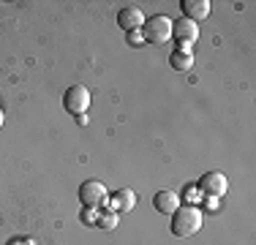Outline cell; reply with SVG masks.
Here are the masks:
<instances>
[{
	"label": "cell",
	"instance_id": "8992f818",
	"mask_svg": "<svg viewBox=\"0 0 256 245\" xmlns=\"http://www.w3.org/2000/svg\"><path fill=\"white\" fill-rule=\"evenodd\" d=\"M134 204H136V194H134L131 188H120V191H114L112 196H106L101 207L114 210V212H131Z\"/></svg>",
	"mask_w": 256,
	"mask_h": 245
},
{
	"label": "cell",
	"instance_id": "8fae6325",
	"mask_svg": "<svg viewBox=\"0 0 256 245\" xmlns=\"http://www.w3.org/2000/svg\"><path fill=\"white\" fill-rule=\"evenodd\" d=\"M169 66H172L174 71H191L194 68V54H186V52H172L169 54Z\"/></svg>",
	"mask_w": 256,
	"mask_h": 245
},
{
	"label": "cell",
	"instance_id": "ba28073f",
	"mask_svg": "<svg viewBox=\"0 0 256 245\" xmlns=\"http://www.w3.org/2000/svg\"><path fill=\"white\" fill-rule=\"evenodd\" d=\"M142 24H144V14L136 8V6H126V8L118 11V28H123L126 33L142 30Z\"/></svg>",
	"mask_w": 256,
	"mask_h": 245
},
{
	"label": "cell",
	"instance_id": "4fadbf2b",
	"mask_svg": "<svg viewBox=\"0 0 256 245\" xmlns=\"http://www.w3.org/2000/svg\"><path fill=\"white\" fill-rule=\"evenodd\" d=\"M79 220H82L84 226H96V220H98V207H82Z\"/></svg>",
	"mask_w": 256,
	"mask_h": 245
},
{
	"label": "cell",
	"instance_id": "30bf717a",
	"mask_svg": "<svg viewBox=\"0 0 256 245\" xmlns=\"http://www.w3.org/2000/svg\"><path fill=\"white\" fill-rule=\"evenodd\" d=\"M180 204H182V196L178 191H158L153 196V207L161 212V216H172Z\"/></svg>",
	"mask_w": 256,
	"mask_h": 245
},
{
	"label": "cell",
	"instance_id": "7a4b0ae2",
	"mask_svg": "<svg viewBox=\"0 0 256 245\" xmlns=\"http://www.w3.org/2000/svg\"><path fill=\"white\" fill-rule=\"evenodd\" d=\"M142 36H144V44H166L172 41V20L164 14H156L150 20H144L142 24Z\"/></svg>",
	"mask_w": 256,
	"mask_h": 245
},
{
	"label": "cell",
	"instance_id": "277c9868",
	"mask_svg": "<svg viewBox=\"0 0 256 245\" xmlns=\"http://www.w3.org/2000/svg\"><path fill=\"white\" fill-rule=\"evenodd\" d=\"M106 196H109L106 186L101 180H84L79 186V202H82V207H101Z\"/></svg>",
	"mask_w": 256,
	"mask_h": 245
},
{
	"label": "cell",
	"instance_id": "52a82bcc",
	"mask_svg": "<svg viewBox=\"0 0 256 245\" xmlns=\"http://www.w3.org/2000/svg\"><path fill=\"white\" fill-rule=\"evenodd\" d=\"M172 36H174V41L178 44H186V46H194L196 44V38H199V28H196V22H191V20H178V22H172Z\"/></svg>",
	"mask_w": 256,
	"mask_h": 245
},
{
	"label": "cell",
	"instance_id": "7c38bea8",
	"mask_svg": "<svg viewBox=\"0 0 256 245\" xmlns=\"http://www.w3.org/2000/svg\"><path fill=\"white\" fill-rule=\"evenodd\" d=\"M118 224H120V218H118V212H114V210L98 212V220H96V226H98V229H106V232L118 229Z\"/></svg>",
	"mask_w": 256,
	"mask_h": 245
},
{
	"label": "cell",
	"instance_id": "2e32d148",
	"mask_svg": "<svg viewBox=\"0 0 256 245\" xmlns=\"http://www.w3.org/2000/svg\"><path fill=\"white\" fill-rule=\"evenodd\" d=\"M0 128H3V112H0Z\"/></svg>",
	"mask_w": 256,
	"mask_h": 245
},
{
	"label": "cell",
	"instance_id": "6da1fadb",
	"mask_svg": "<svg viewBox=\"0 0 256 245\" xmlns=\"http://www.w3.org/2000/svg\"><path fill=\"white\" fill-rule=\"evenodd\" d=\"M202 229V212L194 204H180L172 212V234L174 237H194Z\"/></svg>",
	"mask_w": 256,
	"mask_h": 245
},
{
	"label": "cell",
	"instance_id": "3957f363",
	"mask_svg": "<svg viewBox=\"0 0 256 245\" xmlns=\"http://www.w3.org/2000/svg\"><path fill=\"white\" fill-rule=\"evenodd\" d=\"M63 106H66V112L82 118V114L90 109V90L84 88V84H71V88L66 90V96H63Z\"/></svg>",
	"mask_w": 256,
	"mask_h": 245
},
{
	"label": "cell",
	"instance_id": "9c48e42d",
	"mask_svg": "<svg viewBox=\"0 0 256 245\" xmlns=\"http://www.w3.org/2000/svg\"><path fill=\"white\" fill-rule=\"evenodd\" d=\"M210 0H180V11H182V16L186 20H191V22H202L210 16Z\"/></svg>",
	"mask_w": 256,
	"mask_h": 245
},
{
	"label": "cell",
	"instance_id": "9a60e30c",
	"mask_svg": "<svg viewBox=\"0 0 256 245\" xmlns=\"http://www.w3.org/2000/svg\"><path fill=\"white\" fill-rule=\"evenodd\" d=\"M8 245H36L33 237H14V240H8Z\"/></svg>",
	"mask_w": 256,
	"mask_h": 245
},
{
	"label": "cell",
	"instance_id": "5bb4252c",
	"mask_svg": "<svg viewBox=\"0 0 256 245\" xmlns=\"http://www.w3.org/2000/svg\"><path fill=\"white\" fill-rule=\"evenodd\" d=\"M126 41L131 46H142L144 44V36H142V30H134V33H126Z\"/></svg>",
	"mask_w": 256,
	"mask_h": 245
},
{
	"label": "cell",
	"instance_id": "5b68a950",
	"mask_svg": "<svg viewBox=\"0 0 256 245\" xmlns=\"http://www.w3.org/2000/svg\"><path fill=\"white\" fill-rule=\"evenodd\" d=\"M199 191H202L204 196H212V199H221L224 194H226L229 188V180L224 172H207V174L199 177Z\"/></svg>",
	"mask_w": 256,
	"mask_h": 245
}]
</instances>
